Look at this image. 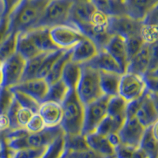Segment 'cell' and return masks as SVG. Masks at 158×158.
<instances>
[{
  "label": "cell",
  "mask_w": 158,
  "mask_h": 158,
  "mask_svg": "<svg viewBox=\"0 0 158 158\" xmlns=\"http://www.w3.org/2000/svg\"><path fill=\"white\" fill-rule=\"evenodd\" d=\"M63 118L60 126L65 135L82 134L85 121V104L81 102L75 90H70L62 104Z\"/></svg>",
  "instance_id": "2"
},
{
  "label": "cell",
  "mask_w": 158,
  "mask_h": 158,
  "mask_svg": "<svg viewBox=\"0 0 158 158\" xmlns=\"http://www.w3.org/2000/svg\"><path fill=\"white\" fill-rule=\"evenodd\" d=\"M11 89H12L13 93H14L15 100L19 104L20 106L29 109L33 113H37L40 103H39L34 98H32L31 96L25 94L23 92L14 89L12 88H11Z\"/></svg>",
  "instance_id": "34"
},
{
  "label": "cell",
  "mask_w": 158,
  "mask_h": 158,
  "mask_svg": "<svg viewBox=\"0 0 158 158\" xmlns=\"http://www.w3.org/2000/svg\"><path fill=\"white\" fill-rule=\"evenodd\" d=\"M26 61L17 52L2 63V86L12 88L22 81Z\"/></svg>",
  "instance_id": "8"
},
{
  "label": "cell",
  "mask_w": 158,
  "mask_h": 158,
  "mask_svg": "<svg viewBox=\"0 0 158 158\" xmlns=\"http://www.w3.org/2000/svg\"><path fill=\"white\" fill-rule=\"evenodd\" d=\"M126 40V46H127V52L128 59H130L133 57L135 55H136L139 50L142 48L145 44V41L142 39L141 35L138 36H131L125 40Z\"/></svg>",
  "instance_id": "38"
},
{
  "label": "cell",
  "mask_w": 158,
  "mask_h": 158,
  "mask_svg": "<svg viewBox=\"0 0 158 158\" xmlns=\"http://www.w3.org/2000/svg\"><path fill=\"white\" fill-rule=\"evenodd\" d=\"M81 76L76 93L85 104H90L104 96L100 84V74L96 69L87 64H81Z\"/></svg>",
  "instance_id": "3"
},
{
  "label": "cell",
  "mask_w": 158,
  "mask_h": 158,
  "mask_svg": "<svg viewBox=\"0 0 158 158\" xmlns=\"http://www.w3.org/2000/svg\"><path fill=\"white\" fill-rule=\"evenodd\" d=\"M97 10L108 17L127 15L124 0H93Z\"/></svg>",
  "instance_id": "24"
},
{
  "label": "cell",
  "mask_w": 158,
  "mask_h": 158,
  "mask_svg": "<svg viewBox=\"0 0 158 158\" xmlns=\"http://www.w3.org/2000/svg\"><path fill=\"white\" fill-rule=\"evenodd\" d=\"M106 158H116L115 156V155H114V156H108V157H106Z\"/></svg>",
  "instance_id": "48"
},
{
  "label": "cell",
  "mask_w": 158,
  "mask_h": 158,
  "mask_svg": "<svg viewBox=\"0 0 158 158\" xmlns=\"http://www.w3.org/2000/svg\"><path fill=\"white\" fill-rule=\"evenodd\" d=\"M38 113L42 117L47 127L59 126L63 118L62 104L52 101H43L40 104Z\"/></svg>",
  "instance_id": "17"
},
{
  "label": "cell",
  "mask_w": 158,
  "mask_h": 158,
  "mask_svg": "<svg viewBox=\"0 0 158 158\" xmlns=\"http://www.w3.org/2000/svg\"><path fill=\"white\" fill-rule=\"evenodd\" d=\"M65 51L67 50L59 49V50L55 51V52L48 53L45 56L44 59L39 72H38L37 77H44V78H45L47 77V75L49 74V72L51 71L56 62L57 61V59L62 56V54Z\"/></svg>",
  "instance_id": "35"
},
{
  "label": "cell",
  "mask_w": 158,
  "mask_h": 158,
  "mask_svg": "<svg viewBox=\"0 0 158 158\" xmlns=\"http://www.w3.org/2000/svg\"><path fill=\"white\" fill-rule=\"evenodd\" d=\"M2 143L0 142V157H2Z\"/></svg>",
  "instance_id": "47"
},
{
  "label": "cell",
  "mask_w": 158,
  "mask_h": 158,
  "mask_svg": "<svg viewBox=\"0 0 158 158\" xmlns=\"http://www.w3.org/2000/svg\"><path fill=\"white\" fill-rule=\"evenodd\" d=\"M46 127L45 123L44 122L42 117L40 115V114L34 113L32 115V118L29 119V123L25 126V129L27 130L30 133H35V132H39Z\"/></svg>",
  "instance_id": "40"
},
{
  "label": "cell",
  "mask_w": 158,
  "mask_h": 158,
  "mask_svg": "<svg viewBox=\"0 0 158 158\" xmlns=\"http://www.w3.org/2000/svg\"><path fill=\"white\" fill-rule=\"evenodd\" d=\"M65 149L68 151H81L89 149L85 135H65Z\"/></svg>",
  "instance_id": "33"
},
{
  "label": "cell",
  "mask_w": 158,
  "mask_h": 158,
  "mask_svg": "<svg viewBox=\"0 0 158 158\" xmlns=\"http://www.w3.org/2000/svg\"><path fill=\"white\" fill-rule=\"evenodd\" d=\"M99 74L101 88L104 95L110 97L118 95L122 74L105 71H99Z\"/></svg>",
  "instance_id": "22"
},
{
  "label": "cell",
  "mask_w": 158,
  "mask_h": 158,
  "mask_svg": "<svg viewBox=\"0 0 158 158\" xmlns=\"http://www.w3.org/2000/svg\"><path fill=\"white\" fill-rule=\"evenodd\" d=\"M146 128L135 116L127 117L118 132L121 144L132 147H139Z\"/></svg>",
  "instance_id": "11"
},
{
  "label": "cell",
  "mask_w": 158,
  "mask_h": 158,
  "mask_svg": "<svg viewBox=\"0 0 158 158\" xmlns=\"http://www.w3.org/2000/svg\"><path fill=\"white\" fill-rule=\"evenodd\" d=\"M86 141L90 149H94L104 157L115 155V147L111 145L107 135H101L97 132L85 135Z\"/></svg>",
  "instance_id": "21"
},
{
  "label": "cell",
  "mask_w": 158,
  "mask_h": 158,
  "mask_svg": "<svg viewBox=\"0 0 158 158\" xmlns=\"http://www.w3.org/2000/svg\"><path fill=\"white\" fill-rule=\"evenodd\" d=\"M92 1H93V0H92Z\"/></svg>",
  "instance_id": "49"
},
{
  "label": "cell",
  "mask_w": 158,
  "mask_h": 158,
  "mask_svg": "<svg viewBox=\"0 0 158 158\" xmlns=\"http://www.w3.org/2000/svg\"><path fill=\"white\" fill-rule=\"evenodd\" d=\"M99 51L100 49L95 42L85 36L81 41L71 49V60L79 64H85L94 59Z\"/></svg>",
  "instance_id": "15"
},
{
  "label": "cell",
  "mask_w": 158,
  "mask_h": 158,
  "mask_svg": "<svg viewBox=\"0 0 158 158\" xmlns=\"http://www.w3.org/2000/svg\"><path fill=\"white\" fill-rule=\"evenodd\" d=\"M97 10L92 0H74L70 15L69 23L79 29L89 25L93 15Z\"/></svg>",
  "instance_id": "13"
},
{
  "label": "cell",
  "mask_w": 158,
  "mask_h": 158,
  "mask_svg": "<svg viewBox=\"0 0 158 158\" xmlns=\"http://www.w3.org/2000/svg\"><path fill=\"white\" fill-rule=\"evenodd\" d=\"M127 102L119 95L111 97L108 103V115L123 126L127 118Z\"/></svg>",
  "instance_id": "23"
},
{
  "label": "cell",
  "mask_w": 158,
  "mask_h": 158,
  "mask_svg": "<svg viewBox=\"0 0 158 158\" xmlns=\"http://www.w3.org/2000/svg\"><path fill=\"white\" fill-rule=\"evenodd\" d=\"M98 71L114 72L123 74L122 68L105 49H100L97 56L88 63H85Z\"/></svg>",
  "instance_id": "19"
},
{
  "label": "cell",
  "mask_w": 158,
  "mask_h": 158,
  "mask_svg": "<svg viewBox=\"0 0 158 158\" xmlns=\"http://www.w3.org/2000/svg\"><path fill=\"white\" fill-rule=\"evenodd\" d=\"M4 17V9L3 5H2V0H0V21L2 20V18Z\"/></svg>",
  "instance_id": "45"
},
{
  "label": "cell",
  "mask_w": 158,
  "mask_h": 158,
  "mask_svg": "<svg viewBox=\"0 0 158 158\" xmlns=\"http://www.w3.org/2000/svg\"><path fill=\"white\" fill-rule=\"evenodd\" d=\"M70 91V88L67 86V84L62 79H60L59 81L49 85L48 92L45 101L62 104L65 99L67 98Z\"/></svg>",
  "instance_id": "28"
},
{
  "label": "cell",
  "mask_w": 158,
  "mask_h": 158,
  "mask_svg": "<svg viewBox=\"0 0 158 158\" xmlns=\"http://www.w3.org/2000/svg\"><path fill=\"white\" fill-rule=\"evenodd\" d=\"M12 89L22 91L31 96L39 103L45 101L49 89V84L44 77H34L22 81Z\"/></svg>",
  "instance_id": "14"
},
{
  "label": "cell",
  "mask_w": 158,
  "mask_h": 158,
  "mask_svg": "<svg viewBox=\"0 0 158 158\" xmlns=\"http://www.w3.org/2000/svg\"><path fill=\"white\" fill-rule=\"evenodd\" d=\"M127 15L138 21H143L152 10L157 7L158 0H124Z\"/></svg>",
  "instance_id": "20"
},
{
  "label": "cell",
  "mask_w": 158,
  "mask_h": 158,
  "mask_svg": "<svg viewBox=\"0 0 158 158\" xmlns=\"http://www.w3.org/2000/svg\"><path fill=\"white\" fill-rule=\"evenodd\" d=\"M104 49H105L115 59V61L122 68L123 73L126 71L129 59L127 52L125 39L118 35H113L110 38Z\"/></svg>",
  "instance_id": "16"
},
{
  "label": "cell",
  "mask_w": 158,
  "mask_h": 158,
  "mask_svg": "<svg viewBox=\"0 0 158 158\" xmlns=\"http://www.w3.org/2000/svg\"><path fill=\"white\" fill-rule=\"evenodd\" d=\"M40 52L49 53L59 50L50 36V29L48 28H35L25 32Z\"/></svg>",
  "instance_id": "18"
},
{
  "label": "cell",
  "mask_w": 158,
  "mask_h": 158,
  "mask_svg": "<svg viewBox=\"0 0 158 158\" xmlns=\"http://www.w3.org/2000/svg\"><path fill=\"white\" fill-rule=\"evenodd\" d=\"M143 23L127 15L110 17L108 30L112 35H118L126 40L131 36L141 35Z\"/></svg>",
  "instance_id": "9"
},
{
  "label": "cell",
  "mask_w": 158,
  "mask_h": 158,
  "mask_svg": "<svg viewBox=\"0 0 158 158\" xmlns=\"http://www.w3.org/2000/svg\"><path fill=\"white\" fill-rule=\"evenodd\" d=\"M155 56H156V44L145 43L139 52L130 59L125 72L143 76L149 70Z\"/></svg>",
  "instance_id": "10"
},
{
  "label": "cell",
  "mask_w": 158,
  "mask_h": 158,
  "mask_svg": "<svg viewBox=\"0 0 158 158\" xmlns=\"http://www.w3.org/2000/svg\"><path fill=\"white\" fill-rule=\"evenodd\" d=\"M81 64L69 61L67 63L62 74V80L67 84L70 90H76L81 76Z\"/></svg>",
  "instance_id": "26"
},
{
  "label": "cell",
  "mask_w": 158,
  "mask_h": 158,
  "mask_svg": "<svg viewBox=\"0 0 158 158\" xmlns=\"http://www.w3.org/2000/svg\"><path fill=\"white\" fill-rule=\"evenodd\" d=\"M74 2V0H49L36 28L52 29L58 25L69 24Z\"/></svg>",
  "instance_id": "4"
},
{
  "label": "cell",
  "mask_w": 158,
  "mask_h": 158,
  "mask_svg": "<svg viewBox=\"0 0 158 158\" xmlns=\"http://www.w3.org/2000/svg\"><path fill=\"white\" fill-rule=\"evenodd\" d=\"M147 89L144 76L131 72H124L121 75L118 95L127 103L142 97Z\"/></svg>",
  "instance_id": "6"
},
{
  "label": "cell",
  "mask_w": 158,
  "mask_h": 158,
  "mask_svg": "<svg viewBox=\"0 0 158 158\" xmlns=\"http://www.w3.org/2000/svg\"><path fill=\"white\" fill-rule=\"evenodd\" d=\"M48 147H27L13 150L10 158H43Z\"/></svg>",
  "instance_id": "36"
},
{
  "label": "cell",
  "mask_w": 158,
  "mask_h": 158,
  "mask_svg": "<svg viewBox=\"0 0 158 158\" xmlns=\"http://www.w3.org/2000/svg\"><path fill=\"white\" fill-rule=\"evenodd\" d=\"M49 0H23L10 15L11 32H28L37 26Z\"/></svg>",
  "instance_id": "1"
},
{
  "label": "cell",
  "mask_w": 158,
  "mask_h": 158,
  "mask_svg": "<svg viewBox=\"0 0 158 158\" xmlns=\"http://www.w3.org/2000/svg\"><path fill=\"white\" fill-rule=\"evenodd\" d=\"M50 36L59 49L71 50L84 38L81 31L73 24H65L50 29Z\"/></svg>",
  "instance_id": "7"
},
{
  "label": "cell",
  "mask_w": 158,
  "mask_h": 158,
  "mask_svg": "<svg viewBox=\"0 0 158 158\" xmlns=\"http://www.w3.org/2000/svg\"><path fill=\"white\" fill-rule=\"evenodd\" d=\"M71 60V50H67L63 52L62 56L57 59L49 74L45 79L49 85L56 82L62 78V74L65 67L69 61Z\"/></svg>",
  "instance_id": "29"
},
{
  "label": "cell",
  "mask_w": 158,
  "mask_h": 158,
  "mask_svg": "<svg viewBox=\"0 0 158 158\" xmlns=\"http://www.w3.org/2000/svg\"><path fill=\"white\" fill-rule=\"evenodd\" d=\"M10 32L9 18L3 17L2 20L0 21V45L2 44V42L6 39V37L9 36Z\"/></svg>",
  "instance_id": "42"
},
{
  "label": "cell",
  "mask_w": 158,
  "mask_h": 158,
  "mask_svg": "<svg viewBox=\"0 0 158 158\" xmlns=\"http://www.w3.org/2000/svg\"><path fill=\"white\" fill-rule=\"evenodd\" d=\"M107 137H108V141H109V142L111 143V146H114L115 148L121 143L120 139H119V137H118V133L109 134V135H107Z\"/></svg>",
  "instance_id": "44"
},
{
  "label": "cell",
  "mask_w": 158,
  "mask_h": 158,
  "mask_svg": "<svg viewBox=\"0 0 158 158\" xmlns=\"http://www.w3.org/2000/svg\"><path fill=\"white\" fill-rule=\"evenodd\" d=\"M135 117L145 127L152 126L157 123L156 93L147 89L142 97L140 106Z\"/></svg>",
  "instance_id": "12"
},
{
  "label": "cell",
  "mask_w": 158,
  "mask_h": 158,
  "mask_svg": "<svg viewBox=\"0 0 158 158\" xmlns=\"http://www.w3.org/2000/svg\"><path fill=\"white\" fill-rule=\"evenodd\" d=\"M23 0H2L4 9V17H9Z\"/></svg>",
  "instance_id": "41"
},
{
  "label": "cell",
  "mask_w": 158,
  "mask_h": 158,
  "mask_svg": "<svg viewBox=\"0 0 158 158\" xmlns=\"http://www.w3.org/2000/svg\"><path fill=\"white\" fill-rule=\"evenodd\" d=\"M18 33L10 32L6 39L0 45V61L3 63L6 59L17 53Z\"/></svg>",
  "instance_id": "30"
},
{
  "label": "cell",
  "mask_w": 158,
  "mask_h": 158,
  "mask_svg": "<svg viewBox=\"0 0 158 158\" xmlns=\"http://www.w3.org/2000/svg\"><path fill=\"white\" fill-rule=\"evenodd\" d=\"M66 158H106L92 149L81 151H68L66 149Z\"/></svg>",
  "instance_id": "39"
},
{
  "label": "cell",
  "mask_w": 158,
  "mask_h": 158,
  "mask_svg": "<svg viewBox=\"0 0 158 158\" xmlns=\"http://www.w3.org/2000/svg\"><path fill=\"white\" fill-rule=\"evenodd\" d=\"M2 86V67L0 68V87Z\"/></svg>",
  "instance_id": "46"
},
{
  "label": "cell",
  "mask_w": 158,
  "mask_h": 158,
  "mask_svg": "<svg viewBox=\"0 0 158 158\" xmlns=\"http://www.w3.org/2000/svg\"><path fill=\"white\" fill-rule=\"evenodd\" d=\"M157 123L146 128L139 147L143 149L150 158H156L157 153Z\"/></svg>",
  "instance_id": "25"
},
{
  "label": "cell",
  "mask_w": 158,
  "mask_h": 158,
  "mask_svg": "<svg viewBox=\"0 0 158 158\" xmlns=\"http://www.w3.org/2000/svg\"><path fill=\"white\" fill-rule=\"evenodd\" d=\"M17 52L26 60L35 57L40 53H42L38 50L36 45L25 32L18 33Z\"/></svg>",
  "instance_id": "27"
},
{
  "label": "cell",
  "mask_w": 158,
  "mask_h": 158,
  "mask_svg": "<svg viewBox=\"0 0 158 158\" xmlns=\"http://www.w3.org/2000/svg\"><path fill=\"white\" fill-rule=\"evenodd\" d=\"M10 119L7 114H0V132L9 131Z\"/></svg>",
  "instance_id": "43"
},
{
  "label": "cell",
  "mask_w": 158,
  "mask_h": 158,
  "mask_svg": "<svg viewBox=\"0 0 158 158\" xmlns=\"http://www.w3.org/2000/svg\"><path fill=\"white\" fill-rule=\"evenodd\" d=\"M50 53V52H49ZM48 53H40L39 55L36 56L35 57L32 58L30 59H28L26 61V66H25V74L22 81L27 80V79L34 78L37 77L38 72H39L40 67H41L42 63L44 59Z\"/></svg>",
  "instance_id": "32"
},
{
  "label": "cell",
  "mask_w": 158,
  "mask_h": 158,
  "mask_svg": "<svg viewBox=\"0 0 158 158\" xmlns=\"http://www.w3.org/2000/svg\"><path fill=\"white\" fill-rule=\"evenodd\" d=\"M115 156L116 158H150L140 147H132L121 143L115 148Z\"/></svg>",
  "instance_id": "31"
},
{
  "label": "cell",
  "mask_w": 158,
  "mask_h": 158,
  "mask_svg": "<svg viewBox=\"0 0 158 158\" xmlns=\"http://www.w3.org/2000/svg\"><path fill=\"white\" fill-rule=\"evenodd\" d=\"M110 97L104 95L101 98L85 105V121L82 135L94 133L108 115V103Z\"/></svg>",
  "instance_id": "5"
},
{
  "label": "cell",
  "mask_w": 158,
  "mask_h": 158,
  "mask_svg": "<svg viewBox=\"0 0 158 158\" xmlns=\"http://www.w3.org/2000/svg\"><path fill=\"white\" fill-rule=\"evenodd\" d=\"M15 101V95L10 87H0V114H7Z\"/></svg>",
  "instance_id": "37"
}]
</instances>
